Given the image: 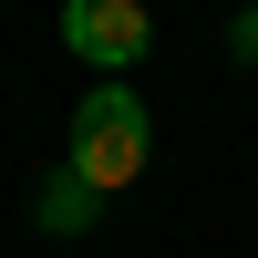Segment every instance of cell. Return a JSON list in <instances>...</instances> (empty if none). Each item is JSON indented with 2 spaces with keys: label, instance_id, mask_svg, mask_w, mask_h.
Listing matches in <instances>:
<instances>
[{
  "label": "cell",
  "instance_id": "cell-2",
  "mask_svg": "<svg viewBox=\"0 0 258 258\" xmlns=\"http://www.w3.org/2000/svg\"><path fill=\"white\" fill-rule=\"evenodd\" d=\"M62 41H73L93 73H124V62H145L155 21H145V0H73V11H62Z\"/></svg>",
  "mask_w": 258,
  "mask_h": 258
},
{
  "label": "cell",
  "instance_id": "cell-1",
  "mask_svg": "<svg viewBox=\"0 0 258 258\" xmlns=\"http://www.w3.org/2000/svg\"><path fill=\"white\" fill-rule=\"evenodd\" d=\"M73 176L93 186V197H114V186L145 176V103L124 93V83H93V93L73 103Z\"/></svg>",
  "mask_w": 258,
  "mask_h": 258
},
{
  "label": "cell",
  "instance_id": "cell-4",
  "mask_svg": "<svg viewBox=\"0 0 258 258\" xmlns=\"http://www.w3.org/2000/svg\"><path fill=\"white\" fill-rule=\"evenodd\" d=\"M227 41H238V62H258V11H238V31H227Z\"/></svg>",
  "mask_w": 258,
  "mask_h": 258
},
{
  "label": "cell",
  "instance_id": "cell-3",
  "mask_svg": "<svg viewBox=\"0 0 258 258\" xmlns=\"http://www.w3.org/2000/svg\"><path fill=\"white\" fill-rule=\"evenodd\" d=\"M83 217H93V186H83V176H73V165H62V176H52V186H41V227H52V238H73V227H83Z\"/></svg>",
  "mask_w": 258,
  "mask_h": 258
}]
</instances>
